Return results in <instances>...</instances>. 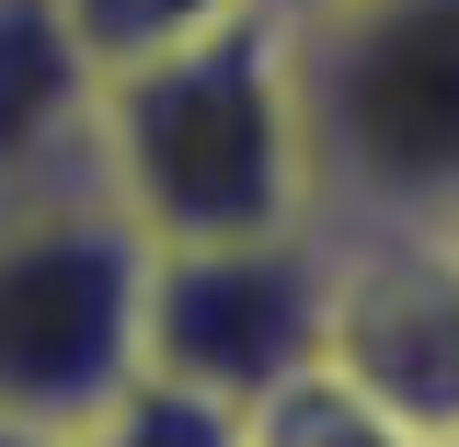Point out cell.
Listing matches in <instances>:
<instances>
[{
	"label": "cell",
	"instance_id": "5b68a950",
	"mask_svg": "<svg viewBox=\"0 0 459 447\" xmlns=\"http://www.w3.org/2000/svg\"><path fill=\"white\" fill-rule=\"evenodd\" d=\"M322 356V219L276 241L150 253V391L195 413H253Z\"/></svg>",
	"mask_w": 459,
	"mask_h": 447
},
{
	"label": "cell",
	"instance_id": "277c9868",
	"mask_svg": "<svg viewBox=\"0 0 459 447\" xmlns=\"http://www.w3.org/2000/svg\"><path fill=\"white\" fill-rule=\"evenodd\" d=\"M391 436L459 447V219L322 207V356Z\"/></svg>",
	"mask_w": 459,
	"mask_h": 447
},
{
	"label": "cell",
	"instance_id": "52a82bcc",
	"mask_svg": "<svg viewBox=\"0 0 459 447\" xmlns=\"http://www.w3.org/2000/svg\"><path fill=\"white\" fill-rule=\"evenodd\" d=\"M241 12H264V0H57V23L92 47V69L161 57V47H184V35H207V23H241Z\"/></svg>",
	"mask_w": 459,
	"mask_h": 447
},
{
	"label": "cell",
	"instance_id": "9c48e42d",
	"mask_svg": "<svg viewBox=\"0 0 459 447\" xmlns=\"http://www.w3.org/2000/svg\"><path fill=\"white\" fill-rule=\"evenodd\" d=\"M287 12H322V0H287Z\"/></svg>",
	"mask_w": 459,
	"mask_h": 447
},
{
	"label": "cell",
	"instance_id": "3957f363",
	"mask_svg": "<svg viewBox=\"0 0 459 447\" xmlns=\"http://www.w3.org/2000/svg\"><path fill=\"white\" fill-rule=\"evenodd\" d=\"M322 207L459 219V0H322L299 12Z\"/></svg>",
	"mask_w": 459,
	"mask_h": 447
},
{
	"label": "cell",
	"instance_id": "7a4b0ae2",
	"mask_svg": "<svg viewBox=\"0 0 459 447\" xmlns=\"http://www.w3.org/2000/svg\"><path fill=\"white\" fill-rule=\"evenodd\" d=\"M150 391V241L104 195V172H69L47 195L0 207V436L92 447Z\"/></svg>",
	"mask_w": 459,
	"mask_h": 447
},
{
	"label": "cell",
	"instance_id": "8992f818",
	"mask_svg": "<svg viewBox=\"0 0 459 447\" xmlns=\"http://www.w3.org/2000/svg\"><path fill=\"white\" fill-rule=\"evenodd\" d=\"M92 104L104 69L57 23V0H0V207L92 172Z\"/></svg>",
	"mask_w": 459,
	"mask_h": 447
},
{
	"label": "cell",
	"instance_id": "6da1fadb",
	"mask_svg": "<svg viewBox=\"0 0 459 447\" xmlns=\"http://www.w3.org/2000/svg\"><path fill=\"white\" fill-rule=\"evenodd\" d=\"M92 172L138 219L150 253L195 241H276L322 219V150H310V81H299V12L264 0L207 23L161 57L104 69Z\"/></svg>",
	"mask_w": 459,
	"mask_h": 447
},
{
	"label": "cell",
	"instance_id": "ba28073f",
	"mask_svg": "<svg viewBox=\"0 0 459 447\" xmlns=\"http://www.w3.org/2000/svg\"><path fill=\"white\" fill-rule=\"evenodd\" d=\"M92 447H230V413H195V401H172V391H138Z\"/></svg>",
	"mask_w": 459,
	"mask_h": 447
},
{
	"label": "cell",
	"instance_id": "30bf717a",
	"mask_svg": "<svg viewBox=\"0 0 459 447\" xmlns=\"http://www.w3.org/2000/svg\"><path fill=\"white\" fill-rule=\"evenodd\" d=\"M0 447H23V436H0Z\"/></svg>",
	"mask_w": 459,
	"mask_h": 447
}]
</instances>
